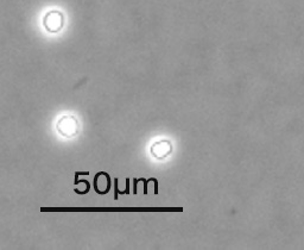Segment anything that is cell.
Wrapping results in <instances>:
<instances>
[{"label": "cell", "mask_w": 304, "mask_h": 250, "mask_svg": "<svg viewBox=\"0 0 304 250\" xmlns=\"http://www.w3.org/2000/svg\"><path fill=\"white\" fill-rule=\"evenodd\" d=\"M56 130L66 138H73L78 134V120L73 114H63L57 120Z\"/></svg>", "instance_id": "1"}, {"label": "cell", "mask_w": 304, "mask_h": 250, "mask_svg": "<svg viewBox=\"0 0 304 250\" xmlns=\"http://www.w3.org/2000/svg\"><path fill=\"white\" fill-rule=\"evenodd\" d=\"M43 27L50 34H57L64 27V14L59 10H51L43 18Z\"/></svg>", "instance_id": "2"}, {"label": "cell", "mask_w": 304, "mask_h": 250, "mask_svg": "<svg viewBox=\"0 0 304 250\" xmlns=\"http://www.w3.org/2000/svg\"><path fill=\"white\" fill-rule=\"evenodd\" d=\"M150 152H151V155L155 157V159L164 160L173 153V144H171L170 141H167V139L155 142L151 145Z\"/></svg>", "instance_id": "3"}, {"label": "cell", "mask_w": 304, "mask_h": 250, "mask_svg": "<svg viewBox=\"0 0 304 250\" xmlns=\"http://www.w3.org/2000/svg\"><path fill=\"white\" fill-rule=\"evenodd\" d=\"M110 188V177L106 171H99L94 177V189L98 194H107Z\"/></svg>", "instance_id": "4"}, {"label": "cell", "mask_w": 304, "mask_h": 250, "mask_svg": "<svg viewBox=\"0 0 304 250\" xmlns=\"http://www.w3.org/2000/svg\"><path fill=\"white\" fill-rule=\"evenodd\" d=\"M75 186H76L75 187V193L80 195L87 194L89 192V188H91V185H89L87 180H77V178H75Z\"/></svg>", "instance_id": "5"}, {"label": "cell", "mask_w": 304, "mask_h": 250, "mask_svg": "<svg viewBox=\"0 0 304 250\" xmlns=\"http://www.w3.org/2000/svg\"><path fill=\"white\" fill-rule=\"evenodd\" d=\"M114 187H116V193H114V199H118V194H119V189H118V179L114 180Z\"/></svg>", "instance_id": "6"}]
</instances>
